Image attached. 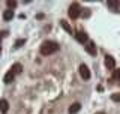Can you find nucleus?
Masks as SVG:
<instances>
[{"label": "nucleus", "instance_id": "13", "mask_svg": "<svg viewBox=\"0 0 120 114\" xmlns=\"http://www.w3.org/2000/svg\"><path fill=\"white\" fill-rule=\"evenodd\" d=\"M60 26H62V27L65 29V30H66L68 33H72V27H71V26L68 24V23H66L65 20H62V21H60Z\"/></svg>", "mask_w": 120, "mask_h": 114}, {"label": "nucleus", "instance_id": "16", "mask_svg": "<svg viewBox=\"0 0 120 114\" xmlns=\"http://www.w3.org/2000/svg\"><path fill=\"white\" fill-rule=\"evenodd\" d=\"M111 99L114 101V102H120V93H114V95H111Z\"/></svg>", "mask_w": 120, "mask_h": 114}, {"label": "nucleus", "instance_id": "8", "mask_svg": "<svg viewBox=\"0 0 120 114\" xmlns=\"http://www.w3.org/2000/svg\"><path fill=\"white\" fill-rule=\"evenodd\" d=\"M80 110H81V104H80V102H75V104H72V105L69 107V110H68V111H69V114H77Z\"/></svg>", "mask_w": 120, "mask_h": 114}, {"label": "nucleus", "instance_id": "19", "mask_svg": "<svg viewBox=\"0 0 120 114\" xmlns=\"http://www.w3.org/2000/svg\"><path fill=\"white\" fill-rule=\"evenodd\" d=\"M0 54H2V48H0Z\"/></svg>", "mask_w": 120, "mask_h": 114}, {"label": "nucleus", "instance_id": "18", "mask_svg": "<svg viewBox=\"0 0 120 114\" xmlns=\"http://www.w3.org/2000/svg\"><path fill=\"white\" fill-rule=\"evenodd\" d=\"M96 114H105V113L104 111H99V113H96Z\"/></svg>", "mask_w": 120, "mask_h": 114}, {"label": "nucleus", "instance_id": "14", "mask_svg": "<svg viewBox=\"0 0 120 114\" xmlns=\"http://www.w3.org/2000/svg\"><path fill=\"white\" fill-rule=\"evenodd\" d=\"M112 78L117 80V81H120V69H114V71H112Z\"/></svg>", "mask_w": 120, "mask_h": 114}, {"label": "nucleus", "instance_id": "10", "mask_svg": "<svg viewBox=\"0 0 120 114\" xmlns=\"http://www.w3.org/2000/svg\"><path fill=\"white\" fill-rule=\"evenodd\" d=\"M14 18V11L12 9H6L5 12H3V20L5 21H9V20H12Z\"/></svg>", "mask_w": 120, "mask_h": 114}, {"label": "nucleus", "instance_id": "4", "mask_svg": "<svg viewBox=\"0 0 120 114\" xmlns=\"http://www.w3.org/2000/svg\"><path fill=\"white\" fill-rule=\"evenodd\" d=\"M75 36H77V41H78V42H81V44H87V42H89L87 33H86V32H82V30H78Z\"/></svg>", "mask_w": 120, "mask_h": 114}, {"label": "nucleus", "instance_id": "12", "mask_svg": "<svg viewBox=\"0 0 120 114\" xmlns=\"http://www.w3.org/2000/svg\"><path fill=\"white\" fill-rule=\"evenodd\" d=\"M11 69L14 71V74H15V75H18V74H21V71H22V66H21L20 63H15L14 66L11 68Z\"/></svg>", "mask_w": 120, "mask_h": 114}, {"label": "nucleus", "instance_id": "3", "mask_svg": "<svg viewBox=\"0 0 120 114\" xmlns=\"http://www.w3.org/2000/svg\"><path fill=\"white\" fill-rule=\"evenodd\" d=\"M86 51H87L90 56H96L98 50H96V45H95V42H93V41H89V42L86 44Z\"/></svg>", "mask_w": 120, "mask_h": 114}, {"label": "nucleus", "instance_id": "5", "mask_svg": "<svg viewBox=\"0 0 120 114\" xmlns=\"http://www.w3.org/2000/svg\"><path fill=\"white\" fill-rule=\"evenodd\" d=\"M80 75H81L82 80H90V71L86 65H81L80 66Z\"/></svg>", "mask_w": 120, "mask_h": 114}, {"label": "nucleus", "instance_id": "6", "mask_svg": "<svg viewBox=\"0 0 120 114\" xmlns=\"http://www.w3.org/2000/svg\"><path fill=\"white\" fill-rule=\"evenodd\" d=\"M105 66H107L110 71H114L116 69V60L112 59L111 56H107L105 57Z\"/></svg>", "mask_w": 120, "mask_h": 114}, {"label": "nucleus", "instance_id": "2", "mask_svg": "<svg viewBox=\"0 0 120 114\" xmlns=\"http://www.w3.org/2000/svg\"><path fill=\"white\" fill-rule=\"evenodd\" d=\"M69 17L72 18V20H77L78 17L81 15V8H80V5L78 3H74V5H71V8H69Z\"/></svg>", "mask_w": 120, "mask_h": 114}, {"label": "nucleus", "instance_id": "7", "mask_svg": "<svg viewBox=\"0 0 120 114\" xmlns=\"http://www.w3.org/2000/svg\"><path fill=\"white\" fill-rule=\"evenodd\" d=\"M14 78H15L14 71H12V69H9V71H8V74L5 75V78H3V81H5L6 84H9V83H12V81H14Z\"/></svg>", "mask_w": 120, "mask_h": 114}, {"label": "nucleus", "instance_id": "11", "mask_svg": "<svg viewBox=\"0 0 120 114\" xmlns=\"http://www.w3.org/2000/svg\"><path fill=\"white\" fill-rule=\"evenodd\" d=\"M8 110H9V102H8L6 99H2V101H0V111L6 113Z\"/></svg>", "mask_w": 120, "mask_h": 114}, {"label": "nucleus", "instance_id": "1", "mask_svg": "<svg viewBox=\"0 0 120 114\" xmlns=\"http://www.w3.org/2000/svg\"><path fill=\"white\" fill-rule=\"evenodd\" d=\"M60 50L59 44L54 42V41H45V42H42V45H41V54L42 56H51L54 54V53H57Z\"/></svg>", "mask_w": 120, "mask_h": 114}, {"label": "nucleus", "instance_id": "15", "mask_svg": "<svg viewBox=\"0 0 120 114\" xmlns=\"http://www.w3.org/2000/svg\"><path fill=\"white\" fill-rule=\"evenodd\" d=\"M6 5H8V8H9V9H14V8L17 6V2H14V0H8Z\"/></svg>", "mask_w": 120, "mask_h": 114}, {"label": "nucleus", "instance_id": "17", "mask_svg": "<svg viewBox=\"0 0 120 114\" xmlns=\"http://www.w3.org/2000/svg\"><path fill=\"white\" fill-rule=\"evenodd\" d=\"M24 42H26L24 39H20V41H17V44H15V48H20V47H21V45L24 44Z\"/></svg>", "mask_w": 120, "mask_h": 114}, {"label": "nucleus", "instance_id": "9", "mask_svg": "<svg viewBox=\"0 0 120 114\" xmlns=\"http://www.w3.org/2000/svg\"><path fill=\"white\" fill-rule=\"evenodd\" d=\"M107 5H108V8H110V9L117 11L119 8H120V2H119V0H110V2H107Z\"/></svg>", "mask_w": 120, "mask_h": 114}]
</instances>
